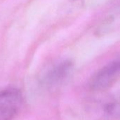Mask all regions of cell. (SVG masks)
Listing matches in <instances>:
<instances>
[{"instance_id": "cell-1", "label": "cell", "mask_w": 120, "mask_h": 120, "mask_svg": "<svg viewBox=\"0 0 120 120\" xmlns=\"http://www.w3.org/2000/svg\"><path fill=\"white\" fill-rule=\"evenodd\" d=\"M120 76V58L109 63L98 71L90 80V86L96 91L110 86Z\"/></svg>"}, {"instance_id": "cell-2", "label": "cell", "mask_w": 120, "mask_h": 120, "mask_svg": "<svg viewBox=\"0 0 120 120\" xmlns=\"http://www.w3.org/2000/svg\"><path fill=\"white\" fill-rule=\"evenodd\" d=\"M22 102L21 93L17 89L0 92V120H12L19 111Z\"/></svg>"}, {"instance_id": "cell-3", "label": "cell", "mask_w": 120, "mask_h": 120, "mask_svg": "<svg viewBox=\"0 0 120 120\" xmlns=\"http://www.w3.org/2000/svg\"><path fill=\"white\" fill-rule=\"evenodd\" d=\"M72 64L70 62H63L51 68L44 76L43 82L47 86L58 83L70 72Z\"/></svg>"}]
</instances>
